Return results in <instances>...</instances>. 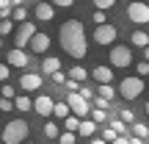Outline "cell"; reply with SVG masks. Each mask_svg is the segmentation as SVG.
<instances>
[{"instance_id":"obj_1","label":"cell","mask_w":149,"mask_h":144,"mask_svg":"<svg viewBox=\"0 0 149 144\" xmlns=\"http://www.w3.org/2000/svg\"><path fill=\"white\" fill-rule=\"evenodd\" d=\"M58 42H61V50L72 58H83L88 53V39H86V28L80 20H66L58 28Z\"/></svg>"},{"instance_id":"obj_2","label":"cell","mask_w":149,"mask_h":144,"mask_svg":"<svg viewBox=\"0 0 149 144\" xmlns=\"http://www.w3.org/2000/svg\"><path fill=\"white\" fill-rule=\"evenodd\" d=\"M28 122L25 119H11L8 125L3 128V144H22L28 139Z\"/></svg>"},{"instance_id":"obj_3","label":"cell","mask_w":149,"mask_h":144,"mask_svg":"<svg viewBox=\"0 0 149 144\" xmlns=\"http://www.w3.org/2000/svg\"><path fill=\"white\" fill-rule=\"evenodd\" d=\"M144 78H138V75H130V78H124L122 83H119V94L124 97V100H135V97L144 94Z\"/></svg>"},{"instance_id":"obj_4","label":"cell","mask_w":149,"mask_h":144,"mask_svg":"<svg viewBox=\"0 0 149 144\" xmlns=\"http://www.w3.org/2000/svg\"><path fill=\"white\" fill-rule=\"evenodd\" d=\"M66 105H69L72 117H77V119H86V117L91 114V103L83 100L80 91H77V94H66Z\"/></svg>"},{"instance_id":"obj_5","label":"cell","mask_w":149,"mask_h":144,"mask_svg":"<svg viewBox=\"0 0 149 144\" xmlns=\"http://www.w3.org/2000/svg\"><path fill=\"white\" fill-rule=\"evenodd\" d=\"M33 36H36V25H33V22H22V25L17 28V33H14V47L17 50H25Z\"/></svg>"},{"instance_id":"obj_6","label":"cell","mask_w":149,"mask_h":144,"mask_svg":"<svg viewBox=\"0 0 149 144\" xmlns=\"http://www.w3.org/2000/svg\"><path fill=\"white\" fill-rule=\"evenodd\" d=\"M116 36H119V31L111 25V22H108V25H97V28H94V42L100 44V47H108V44L113 47Z\"/></svg>"},{"instance_id":"obj_7","label":"cell","mask_w":149,"mask_h":144,"mask_svg":"<svg viewBox=\"0 0 149 144\" xmlns=\"http://www.w3.org/2000/svg\"><path fill=\"white\" fill-rule=\"evenodd\" d=\"M133 64V50L124 47V44H113L111 47V67H130Z\"/></svg>"},{"instance_id":"obj_8","label":"cell","mask_w":149,"mask_h":144,"mask_svg":"<svg viewBox=\"0 0 149 144\" xmlns=\"http://www.w3.org/2000/svg\"><path fill=\"white\" fill-rule=\"evenodd\" d=\"M127 17L135 22V25H146L149 22V3H138V0L130 3L127 6Z\"/></svg>"},{"instance_id":"obj_9","label":"cell","mask_w":149,"mask_h":144,"mask_svg":"<svg viewBox=\"0 0 149 144\" xmlns=\"http://www.w3.org/2000/svg\"><path fill=\"white\" fill-rule=\"evenodd\" d=\"M6 64H8V67H17V70H25V67L31 64V58H28V53H25V50L11 47L8 53H6Z\"/></svg>"},{"instance_id":"obj_10","label":"cell","mask_w":149,"mask_h":144,"mask_svg":"<svg viewBox=\"0 0 149 144\" xmlns=\"http://www.w3.org/2000/svg\"><path fill=\"white\" fill-rule=\"evenodd\" d=\"M53 108H55V100H53L50 94H39L36 100H33V111H36L39 117H50Z\"/></svg>"},{"instance_id":"obj_11","label":"cell","mask_w":149,"mask_h":144,"mask_svg":"<svg viewBox=\"0 0 149 144\" xmlns=\"http://www.w3.org/2000/svg\"><path fill=\"white\" fill-rule=\"evenodd\" d=\"M44 80H42V75L39 72H25L19 78V86H22V91H39V86H42Z\"/></svg>"},{"instance_id":"obj_12","label":"cell","mask_w":149,"mask_h":144,"mask_svg":"<svg viewBox=\"0 0 149 144\" xmlns=\"http://www.w3.org/2000/svg\"><path fill=\"white\" fill-rule=\"evenodd\" d=\"M50 42H53V39H50V33L36 31V36L31 39V44H28V47H31L33 53H47V50H50Z\"/></svg>"},{"instance_id":"obj_13","label":"cell","mask_w":149,"mask_h":144,"mask_svg":"<svg viewBox=\"0 0 149 144\" xmlns=\"http://www.w3.org/2000/svg\"><path fill=\"white\" fill-rule=\"evenodd\" d=\"M88 75H91L100 86H105V83H111V80H113V67H102V64H100V67H94Z\"/></svg>"},{"instance_id":"obj_14","label":"cell","mask_w":149,"mask_h":144,"mask_svg":"<svg viewBox=\"0 0 149 144\" xmlns=\"http://www.w3.org/2000/svg\"><path fill=\"white\" fill-rule=\"evenodd\" d=\"M33 14H36V20H42V22H50V20H53V14H55V6H53V3H39Z\"/></svg>"},{"instance_id":"obj_15","label":"cell","mask_w":149,"mask_h":144,"mask_svg":"<svg viewBox=\"0 0 149 144\" xmlns=\"http://www.w3.org/2000/svg\"><path fill=\"white\" fill-rule=\"evenodd\" d=\"M42 72H44V75H55V72H61V58L47 55V58L42 61Z\"/></svg>"},{"instance_id":"obj_16","label":"cell","mask_w":149,"mask_h":144,"mask_svg":"<svg viewBox=\"0 0 149 144\" xmlns=\"http://www.w3.org/2000/svg\"><path fill=\"white\" fill-rule=\"evenodd\" d=\"M77 133H80V136H88V139H94V133H97V125L91 122V119H80V128H77Z\"/></svg>"},{"instance_id":"obj_17","label":"cell","mask_w":149,"mask_h":144,"mask_svg":"<svg viewBox=\"0 0 149 144\" xmlns=\"http://www.w3.org/2000/svg\"><path fill=\"white\" fill-rule=\"evenodd\" d=\"M130 42H133L135 47H144V50H146V47H149V33H146V31H135L133 36H130Z\"/></svg>"},{"instance_id":"obj_18","label":"cell","mask_w":149,"mask_h":144,"mask_svg":"<svg viewBox=\"0 0 149 144\" xmlns=\"http://www.w3.org/2000/svg\"><path fill=\"white\" fill-rule=\"evenodd\" d=\"M66 78H69V80H77V83H83V80L88 78V70H83V67L77 64V67H72V70L66 72Z\"/></svg>"},{"instance_id":"obj_19","label":"cell","mask_w":149,"mask_h":144,"mask_svg":"<svg viewBox=\"0 0 149 144\" xmlns=\"http://www.w3.org/2000/svg\"><path fill=\"white\" fill-rule=\"evenodd\" d=\"M97 97H100L102 103H111L113 97H116V89H113L111 83H105V86H100V91H97Z\"/></svg>"},{"instance_id":"obj_20","label":"cell","mask_w":149,"mask_h":144,"mask_svg":"<svg viewBox=\"0 0 149 144\" xmlns=\"http://www.w3.org/2000/svg\"><path fill=\"white\" fill-rule=\"evenodd\" d=\"M14 108H17V111H31V108H33V100L28 94H19V97H14Z\"/></svg>"},{"instance_id":"obj_21","label":"cell","mask_w":149,"mask_h":144,"mask_svg":"<svg viewBox=\"0 0 149 144\" xmlns=\"http://www.w3.org/2000/svg\"><path fill=\"white\" fill-rule=\"evenodd\" d=\"M133 136H135V139H149V128H146V125L144 122H133Z\"/></svg>"},{"instance_id":"obj_22","label":"cell","mask_w":149,"mask_h":144,"mask_svg":"<svg viewBox=\"0 0 149 144\" xmlns=\"http://www.w3.org/2000/svg\"><path fill=\"white\" fill-rule=\"evenodd\" d=\"M88 119H91V122H94V125H102V122H108V114L102 111V108H91Z\"/></svg>"},{"instance_id":"obj_23","label":"cell","mask_w":149,"mask_h":144,"mask_svg":"<svg viewBox=\"0 0 149 144\" xmlns=\"http://www.w3.org/2000/svg\"><path fill=\"white\" fill-rule=\"evenodd\" d=\"M53 114H55L58 119H66V117H72V111H69V105H66V103H55Z\"/></svg>"},{"instance_id":"obj_24","label":"cell","mask_w":149,"mask_h":144,"mask_svg":"<svg viewBox=\"0 0 149 144\" xmlns=\"http://www.w3.org/2000/svg\"><path fill=\"white\" fill-rule=\"evenodd\" d=\"M44 136H47V139H58V122H47L44 125Z\"/></svg>"},{"instance_id":"obj_25","label":"cell","mask_w":149,"mask_h":144,"mask_svg":"<svg viewBox=\"0 0 149 144\" xmlns=\"http://www.w3.org/2000/svg\"><path fill=\"white\" fill-rule=\"evenodd\" d=\"M11 17H14V20L22 25V22H28V8H25V6H19V8H14V11H11Z\"/></svg>"},{"instance_id":"obj_26","label":"cell","mask_w":149,"mask_h":144,"mask_svg":"<svg viewBox=\"0 0 149 144\" xmlns=\"http://www.w3.org/2000/svg\"><path fill=\"white\" fill-rule=\"evenodd\" d=\"M64 128L69 130V133H77V128H80V119H77V117H66V119H64Z\"/></svg>"},{"instance_id":"obj_27","label":"cell","mask_w":149,"mask_h":144,"mask_svg":"<svg viewBox=\"0 0 149 144\" xmlns=\"http://www.w3.org/2000/svg\"><path fill=\"white\" fill-rule=\"evenodd\" d=\"M58 144H77V133H69V130H64V133L58 136Z\"/></svg>"},{"instance_id":"obj_28","label":"cell","mask_w":149,"mask_h":144,"mask_svg":"<svg viewBox=\"0 0 149 144\" xmlns=\"http://www.w3.org/2000/svg\"><path fill=\"white\" fill-rule=\"evenodd\" d=\"M116 139H119V133H116V130H113V128H102V141H108V144H113Z\"/></svg>"},{"instance_id":"obj_29","label":"cell","mask_w":149,"mask_h":144,"mask_svg":"<svg viewBox=\"0 0 149 144\" xmlns=\"http://www.w3.org/2000/svg\"><path fill=\"white\" fill-rule=\"evenodd\" d=\"M119 0H94V6H97V11H108V8H113Z\"/></svg>"},{"instance_id":"obj_30","label":"cell","mask_w":149,"mask_h":144,"mask_svg":"<svg viewBox=\"0 0 149 144\" xmlns=\"http://www.w3.org/2000/svg\"><path fill=\"white\" fill-rule=\"evenodd\" d=\"M11 31H14V20H0V36H6Z\"/></svg>"},{"instance_id":"obj_31","label":"cell","mask_w":149,"mask_h":144,"mask_svg":"<svg viewBox=\"0 0 149 144\" xmlns=\"http://www.w3.org/2000/svg\"><path fill=\"white\" fill-rule=\"evenodd\" d=\"M135 72H138V78H146L149 75V61H138L135 64Z\"/></svg>"},{"instance_id":"obj_32","label":"cell","mask_w":149,"mask_h":144,"mask_svg":"<svg viewBox=\"0 0 149 144\" xmlns=\"http://www.w3.org/2000/svg\"><path fill=\"white\" fill-rule=\"evenodd\" d=\"M8 14H11V0H0V17L8 20Z\"/></svg>"},{"instance_id":"obj_33","label":"cell","mask_w":149,"mask_h":144,"mask_svg":"<svg viewBox=\"0 0 149 144\" xmlns=\"http://www.w3.org/2000/svg\"><path fill=\"white\" fill-rule=\"evenodd\" d=\"M119 119H122V122H130V125H133V122H135V114L130 111V108H122V114H119Z\"/></svg>"},{"instance_id":"obj_34","label":"cell","mask_w":149,"mask_h":144,"mask_svg":"<svg viewBox=\"0 0 149 144\" xmlns=\"http://www.w3.org/2000/svg\"><path fill=\"white\" fill-rule=\"evenodd\" d=\"M91 17H94V25H108V14L105 11H94Z\"/></svg>"},{"instance_id":"obj_35","label":"cell","mask_w":149,"mask_h":144,"mask_svg":"<svg viewBox=\"0 0 149 144\" xmlns=\"http://www.w3.org/2000/svg\"><path fill=\"white\" fill-rule=\"evenodd\" d=\"M108 128H113L119 136H124V122H122V119H111V122H108Z\"/></svg>"},{"instance_id":"obj_36","label":"cell","mask_w":149,"mask_h":144,"mask_svg":"<svg viewBox=\"0 0 149 144\" xmlns=\"http://www.w3.org/2000/svg\"><path fill=\"white\" fill-rule=\"evenodd\" d=\"M50 80H53L55 86H64V83H66L69 78H66V72H55V75H50Z\"/></svg>"},{"instance_id":"obj_37","label":"cell","mask_w":149,"mask_h":144,"mask_svg":"<svg viewBox=\"0 0 149 144\" xmlns=\"http://www.w3.org/2000/svg\"><path fill=\"white\" fill-rule=\"evenodd\" d=\"M0 111H14V100H6V97H0Z\"/></svg>"},{"instance_id":"obj_38","label":"cell","mask_w":149,"mask_h":144,"mask_svg":"<svg viewBox=\"0 0 149 144\" xmlns=\"http://www.w3.org/2000/svg\"><path fill=\"white\" fill-rule=\"evenodd\" d=\"M80 97H83V100H91V97H94V89H91V86H80Z\"/></svg>"},{"instance_id":"obj_39","label":"cell","mask_w":149,"mask_h":144,"mask_svg":"<svg viewBox=\"0 0 149 144\" xmlns=\"http://www.w3.org/2000/svg\"><path fill=\"white\" fill-rule=\"evenodd\" d=\"M53 6H55V8H72L74 0H53Z\"/></svg>"},{"instance_id":"obj_40","label":"cell","mask_w":149,"mask_h":144,"mask_svg":"<svg viewBox=\"0 0 149 144\" xmlns=\"http://www.w3.org/2000/svg\"><path fill=\"white\" fill-rule=\"evenodd\" d=\"M3 97L6 100H14V86L11 83H3Z\"/></svg>"},{"instance_id":"obj_41","label":"cell","mask_w":149,"mask_h":144,"mask_svg":"<svg viewBox=\"0 0 149 144\" xmlns=\"http://www.w3.org/2000/svg\"><path fill=\"white\" fill-rule=\"evenodd\" d=\"M8 75H11V67L8 64H0V80H8Z\"/></svg>"},{"instance_id":"obj_42","label":"cell","mask_w":149,"mask_h":144,"mask_svg":"<svg viewBox=\"0 0 149 144\" xmlns=\"http://www.w3.org/2000/svg\"><path fill=\"white\" fill-rule=\"evenodd\" d=\"M113 144H130V139H127V136H119V139L113 141Z\"/></svg>"},{"instance_id":"obj_43","label":"cell","mask_w":149,"mask_h":144,"mask_svg":"<svg viewBox=\"0 0 149 144\" xmlns=\"http://www.w3.org/2000/svg\"><path fill=\"white\" fill-rule=\"evenodd\" d=\"M130 144H146L144 139H135V136H133V139H130Z\"/></svg>"},{"instance_id":"obj_44","label":"cell","mask_w":149,"mask_h":144,"mask_svg":"<svg viewBox=\"0 0 149 144\" xmlns=\"http://www.w3.org/2000/svg\"><path fill=\"white\" fill-rule=\"evenodd\" d=\"M22 3H25V0H11V6H17V8H19Z\"/></svg>"},{"instance_id":"obj_45","label":"cell","mask_w":149,"mask_h":144,"mask_svg":"<svg viewBox=\"0 0 149 144\" xmlns=\"http://www.w3.org/2000/svg\"><path fill=\"white\" fill-rule=\"evenodd\" d=\"M91 144H108V141H102V139H91Z\"/></svg>"},{"instance_id":"obj_46","label":"cell","mask_w":149,"mask_h":144,"mask_svg":"<svg viewBox=\"0 0 149 144\" xmlns=\"http://www.w3.org/2000/svg\"><path fill=\"white\" fill-rule=\"evenodd\" d=\"M144 58H146V61H149V47H146V50H144Z\"/></svg>"},{"instance_id":"obj_47","label":"cell","mask_w":149,"mask_h":144,"mask_svg":"<svg viewBox=\"0 0 149 144\" xmlns=\"http://www.w3.org/2000/svg\"><path fill=\"white\" fill-rule=\"evenodd\" d=\"M146 117H149V100H146Z\"/></svg>"},{"instance_id":"obj_48","label":"cell","mask_w":149,"mask_h":144,"mask_svg":"<svg viewBox=\"0 0 149 144\" xmlns=\"http://www.w3.org/2000/svg\"><path fill=\"white\" fill-rule=\"evenodd\" d=\"M0 44H3V36H0Z\"/></svg>"},{"instance_id":"obj_49","label":"cell","mask_w":149,"mask_h":144,"mask_svg":"<svg viewBox=\"0 0 149 144\" xmlns=\"http://www.w3.org/2000/svg\"><path fill=\"white\" fill-rule=\"evenodd\" d=\"M50 144H55V141H50Z\"/></svg>"},{"instance_id":"obj_50","label":"cell","mask_w":149,"mask_h":144,"mask_svg":"<svg viewBox=\"0 0 149 144\" xmlns=\"http://www.w3.org/2000/svg\"><path fill=\"white\" fill-rule=\"evenodd\" d=\"M28 144H31V141H28Z\"/></svg>"}]
</instances>
